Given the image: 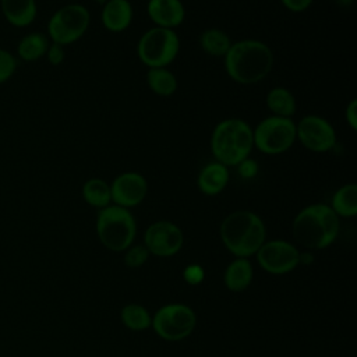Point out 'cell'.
<instances>
[{
  "mask_svg": "<svg viewBox=\"0 0 357 357\" xmlns=\"http://www.w3.org/2000/svg\"><path fill=\"white\" fill-rule=\"evenodd\" d=\"M273 64L271 49L254 39L240 40L225 54L227 74L238 84H254L268 75Z\"/></svg>",
  "mask_w": 357,
  "mask_h": 357,
  "instance_id": "6da1fadb",
  "label": "cell"
},
{
  "mask_svg": "<svg viewBox=\"0 0 357 357\" xmlns=\"http://www.w3.org/2000/svg\"><path fill=\"white\" fill-rule=\"evenodd\" d=\"M339 219L331 206L315 204L304 208L293 222L294 238L307 248H324L337 236Z\"/></svg>",
  "mask_w": 357,
  "mask_h": 357,
  "instance_id": "7a4b0ae2",
  "label": "cell"
},
{
  "mask_svg": "<svg viewBox=\"0 0 357 357\" xmlns=\"http://www.w3.org/2000/svg\"><path fill=\"white\" fill-rule=\"evenodd\" d=\"M220 237L229 251L238 257H248L264 244L265 226L255 213L237 211L222 222Z\"/></svg>",
  "mask_w": 357,
  "mask_h": 357,
  "instance_id": "3957f363",
  "label": "cell"
},
{
  "mask_svg": "<svg viewBox=\"0 0 357 357\" xmlns=\"http://www.w3.org/2000/svg\"><path fill=\"white\" fill-rule=\"evenodd\" d=\"M252 145V130L240 119L220 121L215 127L211 138L212 153L225 166H234L244 162Z\"/></svg>",
  "mask_w": 357,
  "mask_h": 357,
  "instance_id": "277c9868",
  "label": "cell"
},
{
  "mask_svg": "<svg viewBox=\"0 0 357 357\" xmlns=\"http://www.w3.org/2000/svg\"><path fill=\"white\" fill-rule=\"evenodd\" d=\"M96 231L105 247L123 251L131 245L135 237V220L123 206H105L98 215Z\"/></svg>",
  "mask_w": 357,
  "mask_h": 357,
  "instance_id": "5b68a950",
  "label": "cell"
},
{
  "mask_svg": "<svg viewBox=\"0 0 357 357\" xmlns=\"http://www.w3.org/2000/svg\"><path fill=\"white\" fill-rule=\"evenodd\" d=\"M178 38L169 28H152L138 42V56L151 68H163L178 53Z\"/></svg>",
  "mask_w": 357,
  "mask_h": 357,
  "instance_id": "8992f818",
  "label": "cell"
},
{
  "mask_svg": "<svg viewBox=\"0 0 357 357\" xmlns=\"http://www.w3.org/2000/svg\"><path fill=\"white\" fill-rule=\"evenodd\" d=\"M89 25V11L81 4H68L59 8L49 20L47 32L53 43L70 45L78 40Z\"/></svg>",
  "mask_w": 357,
  "mask_h": 357,
  "instance_id": "52a82bcc",
  "label": "cell"
},
{
  "mask_svg": "<svg viewBox=\"0 0 357 357\" xmlns=\"http://www.w3.org/2000/svg\"><path fill=\"white\" fill-rule=\"evenodd\" d=\"M296 139V126L289 117L272 116L262 120L252 132L255 146L268 155L287 151Z\"/></svg>",
  "mask_w": 357,
  "mask_h": 357,
  "instance_id": "ba28073f",
  "label": "cell"
},
{
  "mask_svg": "<svg viewBox=\"0 0 357 357\" xmlns=\"http://www.w3.org/2000/svg\"><path fill=\"white\" fill-rule=\"evenodd\" d=\"M152 325L160 337L166 340H180L192 332L195 315L187 305L170 304L156 312Z\"/></svg>",
  "mask_w": 357,
  "mask_h": 357,
  "instance_id": "9c48e42d",
  "label": "cell"
},
{
  "mask_svg": "<svg viewBox=\"0 0 357 357\" xmlns=\"http://www.w3.org/2000/svg\"><path fill=\"white\" fill-rule=\"evenodd\" d=\"M296 137L314 152H325L333 148L336 134L332 126L319 116H305L296 127Z\"/></svg>",
  "mask_w": 357,
  "mask_h": 357,
  "instance_id": "30bf717a",
  "label": "cell"
},
{
  "mask_svg": "<svg viewBox=\"0 0 357 357\" xmlns=\"http://www.w3.org/2000/svg\"><path fill=\"white\" fill-rule=\"evenodd\" d=\"M258 262L265 271L280 275L296 268L300 262V254L291 244L275 240L259 247Z\"/></svg>",
  "mask_w": 357,
  "mask_h": 357,
  "instance_id": "8fae6325",
  "label": "cell"
},
{
  "mask_svg": "<svg viewBox=\"0 0 357 357\" xmlns=\"http://www.w3.org/2000/svg\"><path fill=\"white\" fill-rule=\"evenodd\" d=\"M183 245L181 230L170 222H156L145 231V247L155 255L169 257Z\"/></svg>",
  "mask_w": 357,
  "mask_h": 357,
  "instance_id": "7c38bea8",
  "label": "cell"
},
{
  "mask_svg": "<svg viewBox=\"0 0 357 357\" xmlns=\"http://www.w3.org/2000/svg\"><path fill=\"white\" fill-rule=\"evenodd\" d=\"M146 180L139 173L128 172L117 176L110 187L112 199L123 208L138 205L146 195Z\"/></svg>",
  "mask_w": 357,
  "mask_h": 357,
  "instance_id": "4fadbf2b",
  "label": "cell"
},
{
  "mask_svg": "<svg viewBox=\"0 0 357 357\" xmlns=\"http://www.w3.org/2000/svg\"><path fill=\"white\" fill-rule=\"evenodd\" d=\"M148 14L160 28H173L183 22L184 7L180 0H149Z\"/></svg>",
  "mask_w": 357,
  "mask_h": 357,
  "instance_id": "5bb4252c",
  "label": "cell"
},
{
  "mask_svg": "<svg viewBox=\"0 0 357 357\" xmlns=\"http://www.w3.org/2000/svg\"><path fill=\"white\" fill-rule=\"evenodd\" d=\"M4 18L14 26H28L36 17L35 0H0Z\"/></svg>",
  "mask_w": 357,
  "mask_h": 357,
  "instance_id": "9a60e30c",
  "label": "cell"
},
{
  "mask_svg": "<svg viewBox=\"0 0 357 357\" xmlns=\"http://www.w3.org/2000/svg\"><path fill=\"white\" fill-rule=\"evenodd\" d=\"M132 17L131 6L127 0H109L102 11L103 25L112 32L124 31Z\"/></svg>",
  "mask_w": 357,
  "mask_h": 357,
  "instance_id": "2e32d148",
  "label": "cell"
},
{
  "mask_svg": "<svg viewBox=\"0 0 357 357\" xmlns=\"http://www.w3.org/2000/svg\"><path fill=\"white\" fill-rule=\"evenodd\" d=\"M229 181L227 167L219 162L206 165L198 176V188L206 195L219 194Z\"/></svg>",
  "mask_w": 357,
  "mask_h": 357,
  "instance_id": "e0dca14e",
  "label": "cell"
},
{
  "mask_svg": "<svg viewBox=\"0 0 357 357\" xmlns=\"http://www.w3.org/2000/svg\"><path fill=\"white\" fill-rule=\"evenodd\" d=\"M49 47L47 38L40 32H31L25 35L17 46L18 57L24 61H35L46 54Z\"/></svg>",
  "mask_w": 357,
  "mask_h": 357,
  "instance_id": "ac0fdd59",
  "label": "cell"
},
{
  "mask_svg": "<svg viewBox=\"0 0 357 357\" xmlns=\"http://www.w3.org/2000/svg\"><path fill=\"white\" fill-rule=\"evenodd\" d=\"M251 279L252 268L251 264L244 258L231 262L225 273V283L231 291H243L245 287H248Z\"/></svg>",
  "mask_w": 357,
  "mask_h": 357,
  "instance_id": "d6986e66",
  "label": "cell"
},
{
  "mask_svg": "<svg viewBox=\"0 0 357 357\" xmlns=\"http://www.w3.org/2000/svg\"><path fill=\"white\" fill-rule=\"evenodd\" d=\"M332 211L336 215L351 218L357 213V185L346 184L340 187L332 198Z\"/></svg>",
  "mask_w": 357,
  "mask_h": 357,
  "instance_id": "ffe728a7",
  "label": "cell"
},
{
  "mask_svg": "<svg viewBox=\"0 0 357 357\" xmlns=\"http://www.w3.org/2000/svg\"><path fill=\"white\" fill-rule=\"evenodd\" d=\"M199 43L202 49L211 56H225L231 46L230 38L220 29L211 28L201 33Z\"/></svg>",
  "mask_w": 357,
  "mask_h": 357,
  "instance_id": "44dd1931",
  "label": "cell"
},
{
  "mask_svg": "<svg viewBox=\"0 0 357 357\" xmlns=\"http://www.w3.org/2000/svg\"><path fill=\"white\" fill-rule=\"evenodd\" d=\"M266 105L279 117H290L296 112V100L284 88H273L266 96Z\"/></svg>",
  "mask_w": 357,
  "mask_h": 357,
  "instance_id": "7402d4cb",
  "label": "cell"
},
{
  "mask_svg": "<svg viewBox=\"0 0 357 357\" xmlns=\"http://www.w3.org/2000/svg\"><path fill=\"white\" fill-rule=\"evenodd\" d=\"M82 195L89 205L96 208L107 206L112 199L109 184L100 178L88 180L82 187Z\"/></svg>",
  "mask_w": 357,
  "mask_h": 357,
  "instance_id": "603a6c76",
  "label": "cell"
},
{
  "mask_svg": "<svg viewBox=\"0 0 357 357\" xmlns=\"http://www.w3.org/2000/svg\"><path fill=\"white\" fill-rule=\"evenodd\" d=\"M146 81L149 88L160 96H169L177 88L176 77L165 68H151L146 74Z\"/></svg>",
  "mask_w": 357,
  "mask_h": 357,
  "instance_id": "cb8c5ba5",
  "label": "cell"
},
{
  "mask_svg": "<svg viewBox=\"0 0 357 357\" xmlns=\"http://www.w3.org/2000/svg\"><path fill=\"white\" fill-rule=\"evenodd\" d=\"M121 319L124 325L134 331H142L151 325L148 311L138 304H128L121 311Z\"/></svg>",
  "mask_w": 357,
  "mask_h": 357,
  "instance_id": "d4e9b609",
  "label": "cell"
},
{
  "mask_svg": "<svg viewBox=\"0 0 357 357\" xmlns=\"http://www.w3.org/2000/svg\"><path fill=\"white\" fill-rule=\"evenodd\" d=\"M17 60L15 57L6 49L0 47V84L6 82L15 73Z\"/></svg>",
  "mask_w": 357,
  "mask_h": 357,
  "instance_id": "484cf974",
  "label": "cell"
},
{
  "mask_svg": "<svg viewBox=\"0 0 357 357\" xmlns=\"http://www.w3.org/2000/svg\"><path fill=\"white\" fill-rule=\"evenodd\" d=\"M146 259H148V250L144 245L131 247L124 258L127 266H130V268L141 266Z\"/></svg>",
  "mask_w": 357,
  "mask_h": 357,
  "instance_id": "4316f807",
  "label": "cell"
},
{
  "mask_svg": "<svg viewBox=\"0 0 357 357\" xmlns=\"http://www.w3.org/2000/svg\"><path fill=\"white\" fill-rule=\"evenodd\" d=\"M184 279L190 284H198L204 279V271L198 265H188L183 273Z\"/></svg>",
  "mask_w": 357,
  "mask_h": 357,
  "instance_id": "83f0119b",
  "label": "cell"
},
{
  "mask_svg": "<svg viewBox=\"0 0 357 357\" xmlns=\"http://www.w3.org/2000/svg\"><path fill=\"white\" fill-rule=\"evenodd\" d=\"M46 56H47V60L50 64L53 66H59L63 63L64 60V49L61 45H57V43H52L49 45L47 47V52H46Z\"/></svg>",
  "mask_w": 357,
  "mask_h": 357,
  "instance_id": "f1b7e54d",
  "label": "cell"
},
{
  "mask_svg": "<svg viewBox=\"0 0 357 357\" xmlns=\"http://www.w3.org/2000/svg\"><path fill=\"white\" fill-rule=\"evenodd\" d=\"M346 120L351 130H357V100L353 99L346 107Z\"/></svg>",
  "mask_w": 357,
  "mask_h": 357,
  "instance_id": "f546056e",
  "label": "cell"
},
{
  "mask_svg": "<svg viewBox=\"0 0 357 357\" xmlns=\"http://www.w3.org/2000/svg\"><path fill=\"white\" fill-rule=\"evenodd\" d=\"M282 3L284 4L286 8L297 13V11H303V10L308 8L310 4L312 3V0H282Z\"/></svg>",
  "mask_w": 357,
  "mask_h": 357,
  "instance_id": "4dcf8cb0",
  "label": "cell"
}]
</instances>
